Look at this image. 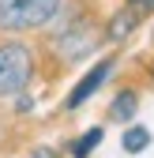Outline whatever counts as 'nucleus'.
Returning <instances> with one entry per match:
<instances>
[{"label": "nucleus", "instance_id": "1", "mask_svg": "<svg viewBox=\"0 0 154 158\" xmlns=\"http://www.w3.org/2000/svg\"><path fill=\"white\" fill-rule=\"evenodd\" d=\"M56 11H60V0H0V27L4 30L45 27Z\"/></svg>", "mask_w": 154, "mask_h": 158}, {"label": "nucleus", "instance_id": "2", "mask_svg": "<svg viewBox=\"0 0 154 158\" xmlns=\"http://www.w3.org/2000/svg\"><path fill=\"white\" fill-rule=\"evenodd\" d=\"M34 72V60H30V49L26 45H0V94H19L26 87V79Z\"/></svg>", "mask_w": 154, "mask_h": 158}, {"label": "nucleus", "instance_id": "3", "mask_svg": "<svg viewBox=\"0 0 154 158\" xmlns=\"http://www.w3.org/2000/svg\"><path fill=\"white\" fill-rule=\"evenodd\" d=\"M109 72H113V64L109 60H102V64H94L83 79H79V87H75L71 94H68V109H75V106H83L87 102V98L94 94V90H98L102 83H105V79H109Z\"/></svg>", "mask_w": 154, "mask_h": 158}, {"label": "nucleus", "instance_id": "4", "mask_svg": "<svg viewBox=\"0 0 154 158\" xmlns=\"http://www.w3.org/2000/svg\"><path fill=\"white\" fill-rule=\"evenodd\" d=\"M136 19H139V11H132V8H124V11H117L113 15V23H109V38H128L132 34V27H136Z\"/></svg>", "mask_w": 154, "mask_h": 158}, {"label": "nucleus", "instance_id": "5", "mask_svg": "<svg viewBox=\"0 0 154 158\" xmlns=\"http://www.w3.org/2000/svg\"><path fill=\"white\" fill-rule=\"evenodd\" d=\"M136 106H139V98L132 94V90H120L109 113H113V121H132V117H136Z\"/></svg>", "mask_w": 154, "mask_h": 158}, {"label": "nucleus", "instance_id": "6", "mask_svg": "<svg viewBox=\"0 0 154 158\" xmlns=\"http://www.w3.org/2000/svg\"><path fill=\"white\" fill-rule=\"evenodd\" d=\"M98 143H102V128H90V132L83 135V139H75L71 154H75V158H87V154H90L94 147H98Z\"/></svg>", "mask_w": 154, "mask_h": 158}, {"label": "nucleus", "instance_id": "7", "mask_svg": "<svg viewBox=\"0 0 154 158\" xmlns=\"http://www.w3.org/2000/svg\"><path fill=\"white\" fill-rule=\"evenodd\" d=\"M147 143H150V132H147V128H128V132H124V151L139 154Z\"/></svg>", "mask_w": 154, "mask_h": 158}, {"label": "nucleus", "instance_id": "8", "mask_svg": "<svg viewBox=\"0 0 154 158\" xmlns=\"http://www.w3.org/2000/svg\"><path fill=\"white\" fill-rule=\"evenodd\" d=\"M132 11H154V0H128Z\"/></svg>", "mask_w": 154, "mask_h": 158}]
</instances>
